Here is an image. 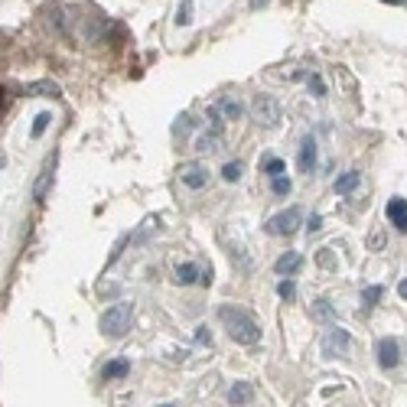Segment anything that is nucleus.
I'll use <instances>...</instances> for the list:
<instances>
[{"label": "nucleus", "instance_id": "nucleus-23", "mask_svg": "<svg viewBox=\"0 0 407 407\" xmlns=\"http://www.w3.org/2000/svg\"><path fill=\"white\" fill-rule=\"evenodd\" d=\"M49 121H52V114H49V111L36 114V121H33V131H29V134H33V137H43V131L49 127Z\"/></svg>", "mask_w": 407, "mask_h": 407}, {"label": "nucleus", "instance_id": "nucleus-20", "mask_svg": "<svg viewBox=\"0 0 407 407\" xmlns=\"http://www.w3.org/2000/svg\"><path fill=\"white\" fill-rule=\"evenodd\" d=\"M381 294H385L381 287H365V290H362V306H365V310H371V306L381 300Z\"/></svg>", "mask_w": 407, "mask_h": 407}, {"label": "nucleus", "instance_id": "nucleus-6", "mask_svg": "<svg viewBox=\"0 0 407 407\" xmlns=\"http://www.w3.org/2000/svg\"><path fill=\"white\" fill-rule=\"evenodd\" d=\"M345 349H349V332L345 329L326 332V339H322V355H326V359H336V355H342Z\"/></svg>", "mask_w": 407, "mask_h": 407}, {"label": "nucleus", "instance_id": "nucleus-28", "mask_svg": "<svg viewBox=\"0 0 407 407\" xmlns=\"http://www.w3.org/2000/svg\"><path fill=\"white\" fill-rule=\"evenodd\" d=\"M306 85H310V92H313L316 98L326 95V85H322V78H320V76H310V78H306Z\"/></svg>", "mask_w": 407, "mask_h": 407}, {"label": "nucleus", "instance_id": "nucleus-22", "mask_svg": "<svg viewBox=\"0 0 407 407\" xmlns=\"http://www.w3.org/2000/svg\"><path fill=\"white\" fill-rule=\"evenodd\" d=\"M192 23V0H183L176 10V27H190Z\"/></svg>", "mask_w": 407, "mask_h": 407}, {"label": "nucleus", "instance_id": "nucleus-24", "mask_svg": "<svg viewBox=\"0 0 407 407\" xmlns=\"http://www.w3.org/2000/svg\"><path fill=\"white\" fill-rule=\"evenodd\" d=\"M196 150H218V134H206L196 141Z\"/></svg>", "mask_w": 407, "mask_h": 407}, {"label": "nucleus", "instance_id": "nucleus-26", "mask_svg": "<svg viewBox=\"0 0 407 407\" xmlns=\"http://www.w3.org/2000/svg\"><path fill=\"white\" fill-rule=\"evenodd\" d=\"M277 294L284 297V300H294V297H297L294 280H280V284H277Z\"/></svg>", "mask_w": 407, "mask_h": 407}, {"label": "nucleus", "instance_id": "nucleus-8", "mask_svg": "<svg viewBox=\"0 0 407 407\" xmlns=\"http://www.w3.org/2000/svg\"><path fill=\"white\" fill-rule=\"evenodd\" d=\"M388 218L401 235H407V202L401 199V196H394V199L388 202Z\"/></svg>", "mask_w": 407, "mask_h": 407}, {"label": "nucleus", "instance_id": "nucleus-4", "mask_svg": "<svg viewBox=\"0 0 407 407\" xmlns=\"http://www.w3.org/2000/svg\"><path fill=\"white\" fill-rule=\"evenodd\" d=\"M300 222H304V212L300 208H284V212H277L271 222H267V235H297V228H300Z\"/></svg>", "mask_w": 407, "mask_h": 407}, {"label": "nucleus", "instance_id": "nucleus-27", "mask_svg": "<svg viewBox=\"0 0 407 407\" xmlns=\"http://www.w3.org/2000/svg\"><path fill=\"white\" fill-rule=\"evenodd\" d=\"M381 248H385V231H381V228H375V231H371V238H369V251H381Z\"/></svg>", "mask_w": 407, "mask_h": 407}, {"label": "nucleus", "instance_id": "nucleus-17", "mask_svg": "<svg viewBox=\"0 0 407 407\" xmlns=\"http://www.w3.org/2000/svg\"><path fill=\"white\" fill-rule=\"evenodd\" d=\"M127 371H131V365H127V362H124V359L108 362V365H104V378H108V381H111V378H124Z\"/></svg>", "mask_w": 407, "mask_h": 407}, {"label": "nucleus", "instance_id": "nucleus-2", "mask_svg": "<svg viewBox=\"0 0 407 407\" xmlns=\"http://www.w3.org/2000/svg\"><path fill=\"white\" fill-rule=\"evenodd\" d=\"M131 322H134V304H114L101 316V332L111 336V339H121V336H127Z\"/></svg>", "mask_w": 407, "mask_h": 407}, {"label": "nucleus", "instance_id": "nucleus-21", "mask_svg": "<svg viewBox=\"0 0 407 407\" xmlns=\"http://www.w3.org/2000/svg\"><path fill=\"white\" fill-rule=\"evenodd\" d=\"M27 95H59V85H52V82H33L27 88Z\"/></svg>", "mask_w": 407, "mask_h": 407}, {"label": "nucleus", "instance_id": "nucleus-15", "mask_svg": "<svg viewBox=\"0 0 407 407\" xmlns=\"http://www.w3.org/2000/svg\"><path fill=\"white\" fill-rule=\"evenodd\" d=\"M215 108H218V114H225L228 121H238V117H241V101H238V98H222Z\"/></svg>", "mask_w": 407, "mask_h": 407}, {"label": "nucleus", "instance_id": "nucleus-18", "mask_svg": "<svg viewBox=\"0 0 407 407\" xmlns=\"http://www.w3.org/2000/svg\"><path fill=\"white\" fill-rule=\"evenodd\" d=\"M284 170H287V163L280 160V157H267L264 160V173L274 180V176H284Z\"/></svg>", "mask_w": 407, "mask_h": 407}, {"label": "nucleus", "instance_id": "nucleus-33", "mask_svg": "<svg viewBox=\"0 0 407 407\" xmlns=\"http://www.w3.org/2000/svg\"><path fill=\"white\" fill-rule=\"evenodd\" d=\"M0 166H3V160H0Z\"/></svg>", "mask_w": 407, "mask_h": 407}, {"label": "nucleus", "instance_id": "nucleus-31", "mask_svg": "<svg viewBox=\"0 0 407 407\" xmlns=\"http://www.w3.org/2000/svg\"><path fill=\"white\" fill-rule=\"evenodd\" d=\"M398 294H401V297H404V300H407V280H401V284H398Z\"/></svg>", "mask_w": 407, "mask_h": 407}, {"label": "nucleus", "instance_id": "nucleus-32", "mask_svg": "<svg viewBox=\"0 0 407 407\" xmlns=\"http://www.w3.org/2000/svg\"><path fill=\"white\" fill-rule=\"evenodd\" d=\"M385 3H398V7H401V3H407V0H385Z\"/></svg>", "mask_w": 407, "mask_h": 407}, {"label": "nucleus", "instance_id": "nucleus-5", "mask_svg": "<svg viewBox=\"0 0 407 407\" xmlns=\"http://www.w3.org/2000/svg\"><path fill=\"white\" fill-rule=\"evenodd\" d=\"M375 352H378V365L385 371L388 369H398V362H401V342L398 339H378V345H375Z\"/></svg>", "mask_w": 407, "mask_h": 407}, {"label": "nucleus", "instance_id": "nucleus-13", "mask_svg": "<svg viewBox=\"0 0 407 407\" xmlns=\"http://www.w3.org/2000/svg\"><path fill=\"white\" fill-rule=\"evenodd\" d=\"M310 316L316 322H332V320H336V310H332L329 300H316V304L310 306Z\"/></svg>", "mask_w": 407, "mask_h": 407}, {"label": "nucleus", "instance_id": "nucleus-19", "mask_svg": "<svg viewBox=\"0 0 407 407\" xmlns=\"http://www.w3.org/2000/svg\"><path fill=\"white\" fill-rule=\"evenodd\" d=\"M241 173H245V166H241V163H225V166H222V180L225 183H238L241 180Z\"/></svg>", "mask_w": 407, "mask_h": 407}, {"label": "nucleus", "instance_id": "nucleus-1", "mask_svg": "<svg viewBox=\"0 0 407 407\" xmlns=\"http://www.w3.org/2000/svg\"><path fill=\"white\" fill-rule=\"evenodd\" d=\"M222 316V322H225L228 336L238 342V345H257L261 342V329H257V322L248 316V313L241 310H231V306H225V310L218 313Z\"/></svg>", "mask_w": 407, "mask_h": 407}, {"label": "nucleus", "instance_id": "nucleus-7", "mask_svg": "<svg viewBox=\"0 0 407 407\" xmlns=\"http://www.w3.org/2000/svg\"><path fill=\"white\" fill-rule=\"evenodd\" d=\"M180 180L190 186V190H202L208 183V173H206V166L202 163H183L180 166Z\"/></svg>", "mask_w": 407, "mask_h": 407}, {"label": "nucleus", "instance_id": "nucleus-3", "mask_svg": "<svg viewBox=\"0 0 407 407\" xmlns=\"http://www.w3.org/2000/svg\"><path fill=\"white\" fill-rule=\"evenodd\" d=\"M251 121L261 127H277L280 124V101L271 95H257L251 101Z\"/></svg>", "mask_w": 407, "mask_h": 407}, {"label": "nucleus", "instance_id": "nucleus-14", "mask_svg": "<svg viewBox=\"0 0 407 407\" xmlns=\"http://www.w3.org/2000/svg\"><path fill=\"white\" fill-rule=\"evenodd\" d=\"M359 183H362V173H359V170L342 173L339 180H336V192H342V196H345V192H352L355 186H359Z\"/></svg>", "mask_w": 407, "mask_h": 407}, {"label": "nucleus", "instance_id": "nucleus-12", "mask_svg": "<svg viewBox=\"0 0 407 407\" xmlns=\"http://www.w3.org/2000/svg\"><path fill=\"white\" fill-rule=\"evenodd\" d=\"M313 166H316V141H313V137H306V141L300 143V170L313 173Z\"/></svg>", "mask_w": 407, "mask_h": 407}, {"label": "nucleus", "instance_id": "nucleus-25", "mask_svg": "<svg viewBox=\"0 0 407 407\" xmlns=\"http://www.w3.org/2000/svg\"><path fill=\"white\" fill-rule=\"evenodd\" d=\"M271 186H274V196H290V180L287 176H274Z\"/></svg>", "mask_w": 407, "mask_h": 407}, {"label": "nucleus", "instance_id": "nucleus-16", "mask_svg": "<svg viewBox=\"0 0 407 407\" xmlns=\"http://www.w3.org/2000/svg\"><path fill=\"white\" fill-rule=\"evenodd\" d=\"M196 277H199V267L196 264H180L176 267V284L190 287V284H196Z\"/></svg>", "mask_w": 407, "mask_h": 407}, {"label": "nucleus", "instance_id": "nucleus-9", "mask_svg": "<svg viewBox=\"0 0 407 407\" xmlns=\"http://www.w3.org/2000/svg\"><path fill=\"white\" fill-rule=\"evenodd\" d=\"M300 267H304V257L297 255V251H287V255H280L274 261V271H277V274H287V277L297 274Z\"/></svg>", "mask_w": 407, "mask_h": 407}, {"label": "nucleus", "instance_id": "nucleus-29", "mask_svg": "<svg viewBox=\"0 0 407 407\" xmlns=\"http://www.w3.org/2000/svg\"><path fill=\"white\" fill-rule=\"evenodd\" d=\"M320 228H322V218H320V215H313V218H310V231H320Z\"/></svg>", "mask_w": 407, "mask_h": 407}, {"label": "nucleus", "instance_id": "nucleus-10", "mask_svg": "<svg viewBox=\"0 0 407 407\" xmlns=\"http://www.w3.org/2000/svg\"><path fill=\"white\" fill-rule=\"evenodd\" d=\"M49 186H52V163H46V166H43V173L36 176V183H33V199H36V202L46 199Z\"/></svg>", "mask_w": 407, "mask_h": 407}, {"label": "nucleus", "instance_id": "nucleus-30", "mask_svg": "<svg viewBox=\"0 0 407 407\" xmlns=\"http://www.w3.org/2000/svg\"><path fill=\"white\" fill-rule=\"evenodd\" d=\"M271 0H251V10H261V7H267Z\"/></svg>", "mask_w": 407, "mask_h": 407}, {"label": "nucleus", "instance_id": "nucleus-11", "mask_svg": "<svg viewBox=\"0 0 407 407\" xmlns=\"http://www.w3.org/2000/svg\"><path fill=\"white\" fill-rule=\"evenodd\" d=\"M251 398H255V388H251L248 381H238L235 388L228 391V404H231V407H245Z\"/></svg>", "mask_w": 407, "mask_h": 407}]
</instances>
